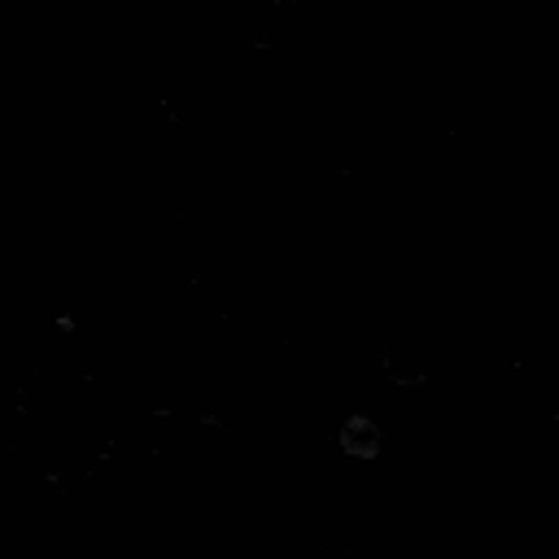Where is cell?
<instances>
[{"mask_svg":"<svg viewBox=\"0 0 559 559\" xmlns=\"http://www.w3.org/2000/svg\"><path fill=\"white\" fill-rule=\"evenodd\" d=\"M380 445H384V432H380L376 419H367V415L345 419V428H341V450H345V454H354V459H376Z\"/></svg>","mask_w":559,"mask_h":559,"instance_id":"6da1fadb","label":"cell"}]
</instances>
